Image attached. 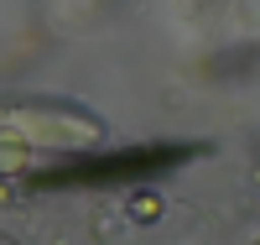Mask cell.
Returning a JSON list of instances; mask_svg holds the SVG:
<instances>
[{
    "mask_svg": "<svg viewBox=\"0 0 260 245\" xmlns=\"http://www.w3.org/2000/svg\"><path fill=\"white\" fill-rule=\"evenodd\" d=\"M104 141V120L78 104L52 99H11L0 115V157L6 172H21L42 151H94Z\"/></svg>",
    "mask_w": 260,
    "mask_h": 245,
    "instance_id": "cell-1",
    "label": "cell"
},
{
    "mask_svg": "<svg viewBox=\"0 0 260 245\" xmlns=\"http://www.w3.org/2000/svg\"><path fill=\"white\" fill-rule=\"evenodd\" d=\"M250 245H260V235H255V240H250Z\"/></svg>",
    "mask_w": 260,
    "mask_h": 245,
    "instance_id": "cell-2",
    "label": "cell"
}]
</instances>
